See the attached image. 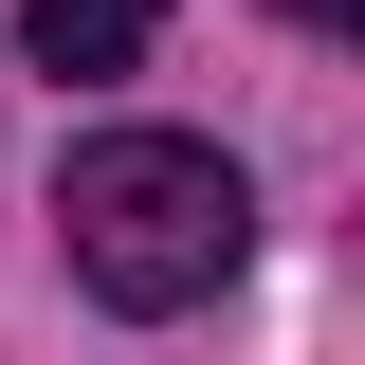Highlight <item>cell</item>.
Segmentation results:
<instances>
[{
    "mask_svg": "<svg viewBox=\"0 0 365 365\" xmlns=\"http://www.w3.org/2000/svg\"><path fill=\"white\" fill-rule=\"evenodd\" d=\"M237 237H256V182L220 165V146L182 128H91L73 165H55V256H73V292H110V311H201L237 274Z\"/></svg>",
    "mask_w": 365,
    "mask_h": 365,
    "instance_id": "obj_1",
    "label": "cell"
},
{
    "mask_svg": "<svg viewBox=\"0 0 365 365\" xmlns=\"http://www.w3.org/2000/svg\"><path fill=\"white\" fill-rule=\"evenodd\" d=\"M274 19H311V37H347V19H365V0H274Z\"/></svg>",
    "mask_w": 365,
    "mask_h": 365,
    "instance_id": "obj_3",
    "label": "cell"
},
{
    "mask_svg": "<svg viewBox=\"0 0 365 365\" xmlns=\"http://www.w3.org/2000/svg\"><path fill=\"white\" fill-rule=\"evenodd\" d=\"M146 37H165V0H19V55H37V73H73V91L146 73Z\"/></svg>",
    "mask_w": 365,
    "mask_h": 365,
    "instance_id": "obj_2",
    "label": "cell"
}]
</instances>
